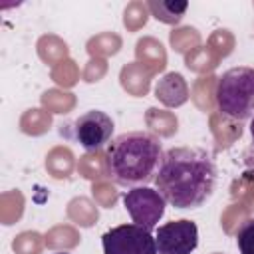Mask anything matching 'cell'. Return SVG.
<instances>
[{
    "label": "cell",
    "mask_w": 254,
    "mask_h": 254,
    "mask_svg": "<svg viewBox=\"0 0 254 254\" xmlns=\"http://www.w3.org/2000/svg\"><path fill=\"white\" fill-rule=\"evenodd\" d=\"M157 190L175 208H198L214 192L216 165L198 147H173L155 179Z\"/></svg>",
    "instance_id": "1"
},
{
    "label": "cell",
    "mask_w": 254,
    "mask_h": 254,
    "mask_svg": "<svg viewBox=\"0 0 254 254\" xmlns=\"http://www.w3.org/2000/svg\"><path fill=\"white\" fill-rule=\"evenodd\" d=\"M165 151L161 139L147 131L121 133L105 149L107 177L119 187H147L155 183Z\"/></svg>",
    "instance_id": "2"
},
{
    "label": "cell",
    "mask_w": 254,
    "mask_h": 254,
    "mask_svg": "<svg viewBox=\"0 0 254 254\" xmlns=\"http://www.w3.org/2000/svg\"><path fill=\"white\" fill-rule=\"evenodd\" d=\"M218 109L232 119L254 117V67L238 65L224 71L214 89Z\"/></svg>",
    "instance_id": "3"
},
{
    "label": "cell",
    "mask_w": 254,
    "mask_h": 254,
    "mask_svg": "<svg viewBox=\"0 0 254 254\" xmlns=\"http://www.w3.org/2000/svg\"><path fill=\"white\" fill-rule=\"evenodd\" d=\"M103 254H159L151 230L139 224H119L101 236Z\"/></svg>",
    "instance_id": "4"
},
{
    "label": "cell",
    "mask_w": 254,
    "mask_h": 254,
    "mask_svg": "<svg viewBox=\"0 0 254 254\" xmlns=\"http://www.w3.org/2000/svg\"><path fill=\"white\" fill-rule=\"evenodd\" d=\"M123 206L129 212L131 220L147 230L157 228L159 220L165 214L167 200L157 189L151 187H135L123 194Z\"/></svg>",
    "instance_id": "5"
},
{
    "label": "cell",
    "mask_w": 254,
    "mask_h": 254,
    "mask_svg": "<svg viewBox=\"0 0 254 254\" xmlns=\"http://www.w3.org/2000/svg\"><path fill=\"white\" fill-rule=\"evenodd\" d=\"M113 127H115L113 119L105 111L89 109L73 121L71 135H73L75 143L81 145V149L93 153V151H99V149H103L105 145L111 143Z\"/></svg>",
    "instance_id": "6"
},
{
    "label": "cell",
    "mask_w": 254,
    "mask_h": 254,
    "mask_svg": "<svg viewBox=\"0 0 254 254\" xmlns=\"http://www.w3.org/2000/svg\"><path fill=\"white\" fill-rule=\"evenodd\" d=\"M155 242L159 254H190L198 246V228L187 218L165 222L157 226Z\"/></svg>",
    "instance_id": "7"
},
{
    "label": "cell",
    "mask_w": 254,
    "mask_h": 254,
    "mask_svg": "<svg viewBox=\"0 0 254 254\" xmlns=\"http://www.w3.org/2000/svg\"><path fill=\"white\" fill-rule=\"evenodd\" d=\"M157 97L165 105H181L187 101V85L179 73H167L155 87Z\"/></svg>",
    "instance_id": "8"
},
{
    "label": "cell",
    "mask_w": 254,
    "mask_h": 254,
    "mask_svg": "<svg viewBox=\"0 0 254 254\" xmlns=\"http://www.w3.org/2000/svg\"><path fill=\"white\" fill-rule=\"evenodd\" d=\"M147 6L151 14L163 24H179L189 8L187 2H177V0H151Z\"/></svg>",
    "instance_id": "9"
},
{
    "label": "cell",
    "mask_w": 254,
    "mask_h": 254,
    "mask_svg": "<svg viewBox=\"0 0 254 254\" xmlns=\"http://www.w3.org/2000/svg\"><path fill=\"white\" fill-rule=\"evenodd\" d=\"M236 244L240 254H254V218L242 222L236 232Z\"/></svg>",
    "instance_id": "10"
},
{
    "label": "cell",
    "mask_w": 254,
    "mask_h": 254,
    "mask_svg": "<svg viewBox=\"0 0 254 254\" xmlns=\"http://www.w3.org/2000/svg\"><path fill=\"white\" fill-rule=\"evenodd\" d=\"M250 137H252V143H254V117L250 121Z\"/></svg>",
    "instance_id": "11"
},
{
    "label": "cell",
    "mask_w": 254,
    "mask_h": 254,
    "mask_svg": "<svg viewBox=\"0 0 254 254\" xmlns=\"http://www.w3.org/2000/svg\"><path fill=\"white\" fill-rule=\"evenodd\" d=\"M54 254H69V252H54Z\"/></svg>",
    "instance_id": "12"
}]
</instances>
